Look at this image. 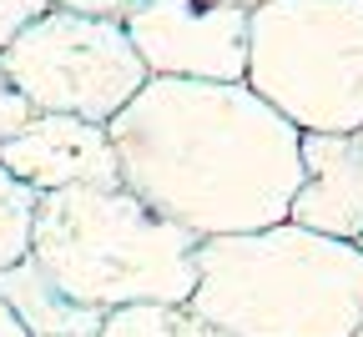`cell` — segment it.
Here are the masks:
<instances>
[{
	"instance_id": "4fadbf2b",
	"label": "cell",
	"mask_w": 363,
	"mask_h": 337,
	"mask_svg": "<svg viewBox=\"0 0 363 337\" xmlns=\"http://www.w3.org/2000/svg\"><path fill=\"white\" fill-rule=\"evenodd\" d=\"M30 116H35V111L26 106V96L11 86V76H6V71H0V147H6V141H11Z\"/></svg>"
},
{
	"instance_id": "e0dca14e",
	"label": "cell",
	"mask_w": 363,
	"mask_h": 337,
	"mask_svg": "<svg viewBox=\"0 0 363 337\" xmlns=\"http://www.w3.org/2000/svg\"><path fill=\"white\" fill-rule=\"evenodd\" d=\"M353 247H358V252H363V232H358V242H353Z\"/></svg>"
},
{
	"instance_id": "9a60e30c",
	"label": "cell",
	"mask_w": 363,
	"mask_h": 337,
	"mask_svg": "<svg viewBox=\"0 0 363 337\" xmlns=\"http://www.w3.org/2000/svg\"><path fill=\"white\" fill-rule=\"evenodd\" d=\"M0 337H30V332H26V327L16 322V312H11L6 302H0Z\"/></svg>"
},
{
	"instance_id": "6da1fadb",
	"label": "cell",
	"mask_w": 363,
	"mask_h": 337,
	"mask_svg": "<svg viewBox=\"0 0 363 337\" xmlns=\"http://www.w3.org/2000/svg\"><path fill=\"white\" fill-rule=\"evenodd\" d=\"M121 186L197 242L288 222L303 136L233 81H147L106 126Z\"/></svg>"
},
{
	"instance_id": "7c38bea8",
	"label": "cell",
	"mask_w": 363,
	"mask_h": 337,
	"mask_svg": "<svg viewBox=\"0 0 363 337\" xmlns=\"http://www.w3.org/2000/svg\"><path fill=\"white\" fill-rule=\"evenodd\" d=\"M45 11H51V0H0V51L30 25V21H40Z\"/></svg>"
},
{
	"instance_id": "30bf717a",
	"label": "cell",
	"mask_w": 363,
	"mask_h": 337,
	"mask_svg": "<svg viewBox=\"0 0 363 337\" xmlns=\"http://www.w3.org/2000/svg\"><path fill=\"white\" fill-rule=\"evenodd\" d=\"M96 337H227V332L202 322L187 302H136L106 312Z\"/></svg>"
},
{
	"instance_id": "5b68a950",
	"label": "cell",
	"mask_w": 363,
	"mask_h": 337,
	"mask_svg": "<svg viewBox=\"0 0 363 337\" xmlns=\"http://www.w3.org/2000/svg\"><path fill=\"white\" fill-rule=\"evenodd\" d=\"M0 71L30 111L81 116L96 126H111V116L147 86V66L136 61L121 21L71 16L56 6L0 51Z\"/></svg>"
},
{
	"instance_id": "5bb4252c",
	"label": "cell",
	"mask_w": 363,
	"mask_h": 337,
	"mask_svg": "<svg viewBox=\"0 0 363 337\" xmlns=\"http://www.w3.org/2000/svg\"><path fill=\"white\" fill-rule=\"evenodd\" d=\"M56 11H71V16H96V21H126L136 6L147 0H51Z\"/></svg>"
},
{
	"instance_id": "8fae6325",
	"label": "cell",
	"mask_w": 363,
	"mask_h": 337,
	"mask_svg": "<svg viewBox=\"0 0 363 337\" xmlns=\"http://www.w3.org/2000/svg\"><path fill=\"white\" fill-rule=\"evenodd\" d=\"M30 217H35V191L0 166V272L30 252Z\"/></svg>"
},
{
	"instance_id": "9c48e42d",
	"label": "cell",
	"mask_w": 363,
	"mask_h": 337,
	"mask_svg": "<svg viewBox=\"0 0 363 337\" xmlns=\"http://www.w3.org/2000/svg\"><path fill=\"white\" fill-rule=\"evenodd\" d=\"M0 302L16 312V322L30 337H96L101 317H106L96 307L71 302L30 257H21V262H11L0 272Z\"/></svg>"
},
{
	"instance_id": "277c9868",
	"label": "cell",
	"mask_w": 363,
	"mask_h": 337,
	"mask_svg": "<svg viewBox=\"0 0 363 337\" xmlns=\"http://www.w3.org/2000/svg\"><path fill=\"white\" fill-rule=\"evenodd\" d=\"M242 86L298 136L363 126V0H272L247 16Z\"/></svg>"
},
{
	"instance_id": "8992f818",
	"label": "cell",
	"mask_w": 363,
	"mask_h": 337,
	"mask_svg": "<svg viewBox=\"0 0 363 337\" xmlns=\"http://www.w3.org/2000/svg\"><path fill=\"white\" fill-rule=\"evenodd\" d=\"M147 81H217L247 71V11L217 0H147L121 21Z\"/></svg>"
},
{
	"instance_id": "2e32d148",
	"label": "cell",
	"mask_w": 363,
	"mask_h": 337,
	"mask_svg": "<svg viewBox=\"0 0 363 337\" xmlns=\"http://www.w3.org/2000/svg\"><path fill=\"white\" fill-rule=\"evenodd\" d=\"M217 6H233V11H247L252 16L257 6H272V0H217Z\"/></svg>"
},
{
	"instance_id": "ac0fdd59",
	"label": "cell",
	"mask_w": 363,
	"mask_h": 337,
	"mask_svg": "<svg viewBox=\"0 0 363 337\" xmlns=\"http://www.w3.org/2000/svg\"><path fill=\"white\" fill-rule=\"evenodd\" d=\"M353 337H363V322H358V332H353Z\"/></svg>"
},
{
	"instance_id": "52a82bcc",
	"label": "cell",
	"mask_w": 363,
	"mask_h": 337,
	"mask_svg": "<svg viewBox=\"0 0 363 337\" xmlns=\"http://www.w3.org/2000/svg\"><path fill=\"white\" fill-rule=\"evenodd\" d=\"M0 166L21 186H30L35 197L71 191V186H121V166H116V147H111L106 126L81 121V116L35 111L0 147Z\"/></svg>"
},
{
	"instance_id": "3957f363",
	"label": "cell",
	"mask_w": 363,
	"mask_h": 337,
	"mask_svg": "<svg viewBox=\"0 0 363 337\" xmlns=\"http://www.w3.org/2000/svg\"><path fill=\"white\" fill-rule=\"evenodd\" d=\"M81 307L187 302L197 287V236L157 217L126 186H71L35 197L30 252Z\"/></svg>"
},
{
	"instance_id": "ba28073f",
	"label": "cell",
	"mask_w": 363,
	"mask_h": 337,
	"mask_svg": "<svg viewBox=\"0 0 363 337\" xmlns=\"http://www.w3.org/2000/svg\"><path fill=\"white\" fill-rule=\"evenodd\" d=\"M288 222L358 242L363 232V126L348 136H303V186Z\"/></svg>"
},
{
	"instance_id": "7a4b0ae2",
	"label": "cell",
	"mask_w": 363,
	"mask_h": 337,
	"mask_svg": "<svg viewBox=\"0 0 363 337\" xmlns=\"http://www.w3.org/2000/svg\"><path fill=\"white\" fill-rule=\"evenodd\" d=\"M187 307L227 337H353L363 322V252L298 222L207 236Z\"/></svg>"
}]
</instances>
